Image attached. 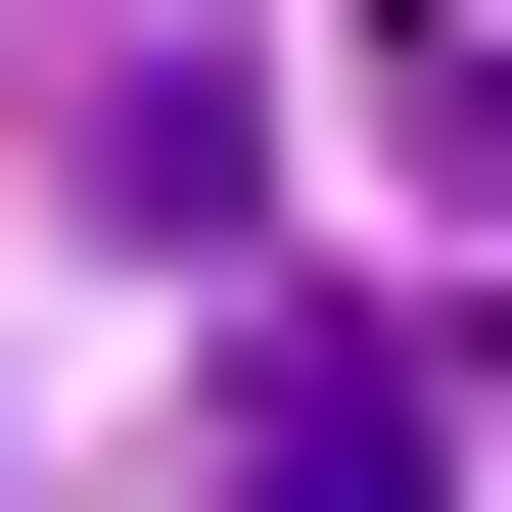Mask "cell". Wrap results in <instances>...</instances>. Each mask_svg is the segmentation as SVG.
Instances as JSON below:
<instances>
[{
	"label": "cell",
	"instance_id": "cell-2",
	"mask_svg": "<svg viewBox=\"0 0 512 512\" xmlns=\"http://www.w3.org/2000/svg\"><path fill=\"white\" fill-rule=\"evenodd\" d=\"M0 140H47L94 233H233V47H187V0H47V47H0Z\"/></svg>",
	"mask_w": 512,
	"mask_h": 512
},
{
	"label": "cell",
	"instance_id": "cell-1",
	"mask_svg": "<svg viewBox=\"0 0 512 512\" xmlns=\"http://www.w3.org/2000/svg\"><path fill=\"white\" fill-rule=\"evenodd\" d=\"M187 512H466V326H233Z\"/></svg>",
	"mask_w": 512,
	"mask_h": 512
},
{
	"label": "cell",
	"instance_id": "cell-3",
	"mask_svg": "<svg viewBox=\"0 0 512 512\" xmlns=\"http://www.w3.org/2000/svg\"><path fill=\"white\" fill-rule=\"evenodd\" d=\"M373 140H419V187H512V0H373Z\"/></svg>",
	"mask_w": 512,
	"mask_h": 512
}]
</instances>
